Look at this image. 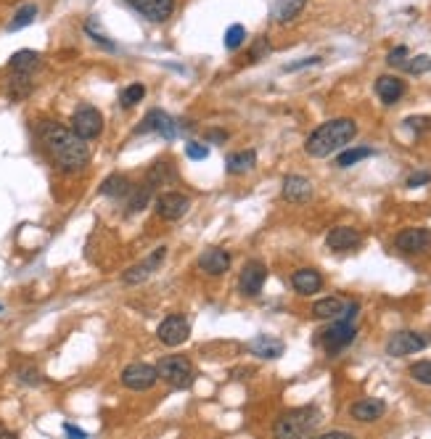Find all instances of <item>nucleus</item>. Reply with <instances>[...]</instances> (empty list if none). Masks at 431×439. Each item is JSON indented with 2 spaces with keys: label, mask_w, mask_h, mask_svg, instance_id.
<instances>
[{
  "label": "nucleus",
  "mask_w": 431,
  "mask_h": 439,
  "mask_svg": "<svg viewBox=\"0 0 431 439\" xmlns=\"http://www.w3.org/2000/svg\"><path fill=\"white\" fill-rule=\"evenodd\" d=\"M40 143L48 151V157L53 159L61 172H80L85 169V164L90 162V149L80 135H75V130H69L58 122H43L40 125Z\"/></svg>",
  "instance_id": "f257e3e1"
},
{
  "label": "nucleus",
  "mask_w": 431,
  "mask_h": 439,
  "mask_svg": "<svg viewBox=\"0 0 431 439\" xmlns=\"http://www.w3.org/2000/svg\"><path fill=\"white\" fill-rule=\"evenodd\" d=\"M357 135V122L349 117H339V120L323 122L318 130L309 132L304 151L312 159H326L331 154H336L339 149H344L349 140Z\"/></svg>",
  "instance_id": "f03ea898"
},
{
  "label": "nucleus",
  "mask_w": 431,
  "mask_h": 439,
  "mask_svg": "<svg viewBox=\"0 0 431 439\" xmlns=\"http://www.w3.org/2000/svg\"><path fill=\"white\" fill-rule=\"evenodd\" d=\"M320 411L315 405H304V408H297V411L283 413L278 423H275V434L283 439H299V437H309L315 434V429L320 426Z\"/></svg>",
  "instance_id": "7ed1b4c3"
},
{
  "label": "nucleus",
  "mask_w": 431,
  "mask_h": 439,
  "mask_svg": "<svg viewBox=\"0 0 431 439\" xmlns=\"http://www.w3.org/2000/svg\"><path fill=\"white\" fill-rule=\"evenodd\" d=\"M156 374L161 381H167L172 389H188L191 384L196 381V368L193 363L183 355H167L161 357L156 365Z\"/></svg>",
  "instance_id": "20e7f679"
},
{
  "label": "nucleus",
  "mask_w": 431,
  "mask_h": 439,
  "mask_svg": "<svg viewBox=\"0 0 431 439\" xmlns=\"http://www.w3.org/2000/svg\"><path fill=\"white\" fill-rule=\"evenodd\" d=\"M72 130L83 140H93L103 132V114L90 106V103H80L72 114Z\"/></svg>",
  "instance_id": "39448f33"
},
{
  "label": "nucleus",
  "mask_w": 431,
  "mask_h": 439,
  "mask_svg": "<svg viewBox=\"0 0 431 439\" xmlns=\"http://www.w3.org/2000/svg\"><path fill=\"white\" fill-rule=\"evenodd\" d=\"M355 337H357L355 323H352L349 318H336V323H334L329 331H323L320 342H323V347L329 349L331 355H336V352H341L344 347L352 344V342H355Z\"/></svg>",
  "instance_id": "423d86ee"
},
{
  "label": "nucleus",
  "mask_w": 431,
  "mask_h": 439,
  "mask_svg": "<svg viewBox=\"0 0 431 439\" xmlns=\"http://www.w3.org/2000/svg\"><path fill=\"white\" fill-rule=\"evenodd\" d=\"M159 381V374H156V365L149 363H130L122 371V384L132 392H149L154 384Z\"/></svg>",
  "instance_id": "0eeeda50"
},
{
  "label": "nucleus",
  "mask_w": 431,
  "mask_h": 439,
  "mask_svg": "<svg viewBox=\"0 0 431 439\" xmlns=\"http://www.w3.org/2000/svg\"><path fill=\"white\" fill-rule=\"evenodd\" d=\"M191 209V199L180 191H164L156 196V215L167 223H175V220H183Z\"/></svg>",
  "instance_id": "6e6552de"
},
{
  "label": "nucleus",
  "mask_w": 431,
  "mask_h": 439,
  "mask_svg": "<svg viewBox=\"0 0 431 439\" xmlns=\"http://www.w3.org/2000/svg\"><path fill=\"white\" fill-rule=\"evenodd\" d=\"M429 347V339L423 337V334H415V331H397L389 337L386 342V355L392 357H405V355H413V352H421Z\"/></svg>",
  "instance_id": "1a4fd4ad"
},
{
  "label": "nucleus",
  "mask_w": 431,
  "mask_h": 439,
  "mask_svg": "<svg viewBox=\"0 0 431 439\" xmlns=\"http://www.w3.org/2000/svg\"><path fill=\"white\" fill-rule=\"evenodd\" d=\"M156 337L164 347H180L186 344L191 337V323L183 315H167L156 328Z\"/></svg>",
  "instance_id": "9d476101"
},
{
  "label": "nucleus",
  "mask_w": 431,
  "mask_h": 439,
  "mask_svg": "<svg viewBox=\"0 0 431 439\" xmlns=\"http://www.w3.org/2000/svg\"><path fill=\"white\" fill-rule=\"evenodd\" d=\"M135 132H138V135H141V132H156V135H161L164 140H175L178 138L180 127H178V122L172 120L167 112H161V109H151V112L143 117V125Z\"/></svg>",
  "instance_id": "9b49d317"
},
{
  "label": "nucleus",
  "mask_w": 431,
  "mask_h": 439,
  "mask_svg": "<svg viewBox=\"0 0 431 439\" xmlns=\"http://www.w3.org/2000/svg\"><path fill=\"white\" fill-rule=\"evenodd\" d=\"M151 24H164L175 14V0H124Z\"/></svg>",
  "instance_id": "f8f14e48"
},
{
  "label": "nucleus",
  "mask_w": 431,
  "mask_h": 439,
  "mask_svg": "<svg viewBox=\"0 0 431 439\" xmlns=\"http://www.w3.org/2000/svg\"><path fill=\"white\" fill-rule=\"evenodd\" d=\"M164 257H167V246H159V249L151 254V257H146L143 262L127 268L124 275H122V280L124 283H130V286H138V283H143V280H149L154 273L159 270V265L164 262Z\"/></svg>",
  "instance_id": "ddd939ff"
},
{
  "label": "nucleus",
  "mask_w": 431,
  "mask_h": 439,
  "mask_svg": "<svg viewBox=\"0 0 431 439\" xmlns=\"http://www.w3.org/2000/svg\"><path fill=\"white\" fill-rule=\"evenodd\" d=\"M265 280H267V268H265L262 262H246L241 275H238V291L244 294V297H260V291H262Z\"/></svg>",
  "instance_id": "4468645a"
},
{
  "label": "nucleus",
  "mask_w": 431,
  "mask_h": 439,
  "mask_svg": "<svg viewBox=\"0 0 431 439\" xmlns=\"http://www.w3.org/2000/svg\"><path fill=\"white\" fill-rule=\"evenodd\" d=\"M394 246L403 254H423L431 249V231L429 228H408L394 238Z\"/></svg>",
  "instance_id": "2eb2a0df"
},
{
  "label": "nucleus",
  "mask_w": 431,
  "mask_h": 439,
  "mask_svg": "<svg viewBox=\"0 0 431 439\" xmlns=\"http://www.w3.org/2000/svg\"><path fill=\"white\" fill-rule=\"evenodd\" d=\"M360 241H363L360 231L349 228V225H336V228H331V233L326 236V243H329V249H334V252H349V249L360 246Z\"/></svg>",
  "instance_id": "dca6fc26"
},
{
  "label": "nucleus",
  "mask_w": 431,
  "mask_h": 439,
  "mask_svg": "<svg viewBox=\"0 0 431 439\" xmlns=\"http://www.w3.org/2000/svg\"><path fill=\"white\" fill-rule=\"evenodd\" d=\"M198 268L206 273V275H223V273L230 270V254L225 249H220V246H212V249H206L201 257H198Z\"/></svg>",
  "instance_id": "f3484780"
},
{
  "label": "nucleus",
  "mask_w": 431,
  "mask_h": 439,
  "mask_svg": "<svg viewBox=\"0 0 431 439\" xmlns=\"http://www.w3.org/2000/svg\"><path fill=\"white\" fill-rule=\"evenodd\" d=\"M246 347H249V352H252V355L262 357V360H278V357L286 352V344H283L281 339L267 337V334H260V337H254Z\"/></svg>",
  "instance_id": "a211bd4d"
},
{
  "label": "nucleus",
  "mask_w": 431,
  "mask_h": 439,
  "mask_svg": "<svg viewBox=\"0 0 431 439\" xmlns=\"http://www.w3.org/2000/svg\"><path fill=\"white\" fill-rule=\"evenodd\" d=\"M291 286L302 297H312V294H318L323 289V275L318 270H312V268H302V270L291 275Z\"/></svg>",
  "instance_id": "6ab92c4d"
},
{
  "label": "nucleus",
  "mask_w": 431,
  "mask_h": 439,
  "mask_svg": "<svg viewBox=\"0 0 431 439\" xmlns=\"http://www.w3.org/2000/svg\"><path fill=\"white\" fill-rule=\"evenodd\" d=\"M283 199L291 204H304L312 199V183L302 175H289L283 180Z\"/></svg>",
  "instance_id": "aec40b11"
},
{
  "label": "nucleus",
  "mask_w": 431,
  "mask_h": 439,
  "mask_svg": "<svg viewBox=\"0 0 431 439\" xmlns=\"http://www.w3.org/2000/svg\"><path fill=\"white\" fill-rule=\"evenodd\" d=\"M384 413H386V402L373 400V397L355 402V405L349 408V416H352L355 421H363V423H373V421H378Z\"/></svg>",
  "instance_id": "412c9836"
},
{
  "label": "nucleus",
  "mask_w": 431,
  "mask_h": 439,
  "mask_svg": "<svg viewBox=\"0 0 431 439\" xmlns=\"http://www.w3.org/2000/svg\"><path fill=\"white\" fill-rule=\"evenodd\" d=\"M376 93H378V98H381L386 106H392V103H397L405 95V83L400 77L384 75L376 80Z\"/></svg>",
  "instance_id": "4be33fe9"
},
{
  "label": "nucleus",
  "mask_w": 431,
  "mask_h": 439,
  "mask_svg": "<svg viewBox=\"0 0 431 439\" xmlns=\"http://www.w3.org/2000/svg\"><path fill=\"white\" fill-rule=\"evenodd\" d=\"M38 66H40L38 51H16L9 61V69L14 75H32Z\"/></svg>",
  "instance_id": "5701e85b"
},
{
  "label": "nucleus",
  "mask_w": 431,
  "mask_h": 439,
  "mask_svg": "<svg viewBox=\"0 0 431 439\" xmlns=\"http://www.w3.org/2000/svg\"><path fill=\"white\" fill-rule=\"evenodd\" d=\"M344 300H339V297H326V300H318L312 305V315L318 320H336L341 318V312H344Z\"/></svg>",
  "instance_id": "b1692460"
},
{
  "label": "nucleus",
  "mask_w": 431,
  "mask_h": 439,
  "mask_svg": "<svg viewBox=\"0 0 431 439\" xmlns=\"http://www.w3.org/2000/svg\"><path fill=\"white\" fill-rule=\"evenodd\" d=\"M254 167H257V154H254L252 149L235 151V154H230L225 162V169L230 175H246V172H252Z\"/></svg>",
  "instance_id": "393cba45"
},
{
  "label": "nucleus",
  "mask_w": 431,
  "mask_h": 439,
  "mask_svg": "<svg viewBox=\"0 0 431 439\" xmlns=\"http://www.w3.org/2000/svg\"><path fill=\"white\" fill-rule=\"evenodd\" d=\"M101 194L109 199H122V196H130L132 194V183L124 175H109V178L101 183Z\"/></svg>",
  "instance_id": "a878e982"
},
{
  "label": "nucleus",
  "mask_w": 431,
  "mask_h": 439,
  "mask_svg": "<svg viewBox=\"0 0 431 439\" xmlns=\"http://www.w3.org/2000/svg\"><path fill=\"white\" fill-rule=\"evenodd\" d=\"M307 6V0H278L275 3V21H281V24H289V21H294L297 16L302 14V9Z\"/></svg>",
  "instance_id": "bb28decb"
},
{
  "label": "nucleus",
  "mask_w": 431,
  "mask_h": 439,
  "mask_svg": "<svg viewBox=\"0 0 431 439\" xmlns=\"http://www.w3.org/2000/svg\"><path fill=\"white\" fill-rule=\"evenodd\" d=\"M167 180H175V169H172V164H169L167 159L154 162L151 169H149V178H146V183L154 188V186H164Z\"/></svg>",
  "instance_id": "cd10ccee"
},
{
  "label": "nucleus",
  "mask_w": 431,
  "mask_h": 439,
  "mask_svg": "<svg viewBox=\"0 0 431 439\" xmlns=\"http://www.w3.org/2000/svg\"><path fill=\"white\" fill-rule=\"evenodd\" d=\"M38 19V6L35 3H29V6H21L16 14H14V19L9 21V32H19V29L29 27L32 21Z\"/></svg>",
  "instance_id": "c85d7f7f"
},
{
  "label": "nucleus",
  "mask_w": 431,
  "mask_h": 439,
  "mask_svg": "<svg viewBox=\"0 0 431 439\" xmlns=\"http://www.w3.org/2000/svg\"><path fill=\"white\" fill-rule=\"evenodd\" d=\"M368 157H373V149H368V146H360V149H347V151H341V154H339L336 167H352V164L368 159Z\"/></svg>",
  "instance_id": "c756f323"
},
{
  "label": "nucleus",
  "mask_w": 431,
  "mask_h": 439,
  "mask_svg": "<svg viewBox=\"0 0 431 439\" xmlns=\"http://www.w3.org/2000/svg\"><path fill=\"white\" fill-rule=\"evenodd\" d=\"M29 93H32V80H29V75H16L14 80H11L9 95L14 98V101H24Z\"/></svg>",
  "instance_id": "7c9ffc66"
},
{
  "label": "nucleus",
  "mask_w": 431,
  "mask_h": 439,
  "mask_svg": "<svg viewBox=\"0 0 431 439\" xmlns=\"http://www.w3.org/2000/svg\"><path fill=\"white\" fill-rule=\"evenodd\" d=\"M143 95H146V88H143L141 83L127 85V88L122 90V95H119V103H122V109H132L135 103L143 101Z\"/></svg>",
  "instance_id": "2f4dec72"
},
{
  "label": "nucleus",
  "mask_w": 431,
  "mask_h": 439,
  "mask_svg": "<svg viewBox=\"0 0 431 439\" xmlns=\"http://www.w3.org/2000/svg\"><path fill=\"white\" fill-rule=\"evenodd\" d=\"M244 40H246V29L241 24H233V27H228L223 43H225L228 51H238V48L244 46Z\"/></svg>",
  "instance_id": "473e14b6"
},
{
  "label": "nucleus",
  "mask_w": 431,
  "mask_h": 439,
  "mask_svg": "<svg viewBox=\"0 0 431 439\" xmlns=\"http://www.w3.org/2000/svg\"><path fill=\"white\" fill-rule=\"evenodd\" d=\"M410 376L418 384H426L431 386V360H421V363H413L410 365Z\"/></svg>",
  "instance_id": "72a5a7b5"
},
{
  "label": "nucleus",
  "mask_w": 431,
  "mask_h": 439,
  "mask_svg": "<svg viewBox=\"0 0 431 439\" xmlns=\"http://www.w3.org/2000/svg\"><path fill=\"white\" fill-rule=\"evenodd\" d=\"M85 32H87V35H90V38H93L95 43H98V46L106 48V51H114V43H112L109 38H106V35H103L101 29L95 27V19H87V21H85Z\"/></svg>",
  "instance_id": "f704fd0d"
},
{
  "label": "nucleus",
  "mask_w": 431,
  "mask_h": 439,
  "mask_svg": "<svg viewBox=\"0 0 431 439\" xmlns=\"http://www.w3.org/2000/svg\"><path fill=\"white\" fill-rule=\"evenodd\" d=\"M149 196H151V186H149V183H146V186H143V191H135V186H132L130 212H141L143 206L149 204Z\"/></svg>",
  "instance_id": "c9c22d12"
},
{
  "label": "nucleus",
  "mask_w": 431,
  "mask_h": 439,
  "mask_svg": "<svg viewBox=\"0 0 431 439\" xmlns=\"http://www.w3.org/2000/svg\"><path fill=\"white\" fill-rule=\"evenodd\" d=\"M267 53H270V43H267V38H257V40H254L252 51H249V58H252L254 64H257V61H262Z\"/></svg>",
  "instance_id": "e433bc0d"
},
{
  "label": "nucleus",
  "mask_w": 431,
  "mask_h": 439,
  "mask_svg": "<svg viewBox=\"0 0 431 439\" xmlns=\"http://www.w3.org/2000/svg\"><path fill=\"white\" fill-rule=\"evenodd\" d=\"M405 69H408L410 75H423V72H429L431 69V58L429 56H415L413 61H405Z\"/></svg>",
  "instance_id": "4c0bfd02"
},
{
  "label": "nucleus",
  "mask_w": 431,
  "mask_h": 439,
  "mask_svg": "<svg viewBox=\"0 0 431 439\" xmlns=\"http://www.w3.org/2000/svg\"><path fill=\"white\" fill-rule=\"evenodd\" d=\"M186 157L193 162H204L206 157H209V149H206L204 143H196V140H191L186 146Z\"/></svg>",
  "instance_id": "58836bf2"
},
{
  "label": "nucleus",
  "mask_w": 431,
  "mask_h": 439,
  "mask_svg": "<svg viewBox=\"0 0 431 439\" xmlns=\"http://www.w3.org/2000/svg\"><path fill=\"white\" fill-rule=\"evenodd\" d=\"M19 379L24 384H29V386H38V384H43V376H40L38 368H21Z\"/></svg>",
  "instance_id": "ea45409f"
},
{
  "label": "nucleus",
  "mask_w": 431,
  "mask_h": 439,
  "mask_svg": "<svg viewBox=\"0 0 431 439\" xmlns=\"http://www.w3.org/2000/svg\"><path fill=\"white\" fill-rule=\"evenodd\" d=\"M386 61H389V66H405V61H408V48L397 46L392 53L386 56Z\"/></svg>",
  "instance_id": "a19ab883"
},
{
  "label": "nucleus",
  "mask_w": 431,
  "mask_h": 439,
  "mask_svg": "<svg viewBox=\"0 0 431 439\" xmlns=\"http://www.w3.org/2000/svg\"><path fill=\"white\" fill-rule=\"evenodd\" d=\"M405 127H410L413 132H423L431 127V120L429 117H410V120H405Z\"/></svg>",
  "instance_id": "79ce46f5"
},
{
  "label": "nucleus",
  "mask_w": 431,
  "mask_h": 439,
  "mask_svg": "<svg viewBox=\"0 0 431 439\" xmlns=\"http://www.w3.org/2000/svg\"><path fill=\"white\" fill-rule=\"evenodd\" d=\"M426 183H431V172H415V175L408 178V188H418L426 186Z\"/></svg>",
  "instance_id": "37998d69"
},
{
  "label": "nucleus",
  "mask_w": 431,
  "mask_h": 439,
  "mask_svg": "<svg viewBox=\"0 0 431 439\" xmlns=\"http://www.w3.org/2000/svg\"><path fill=\"white\" fill-rule=\"evenodd\" d=\"M315 64H320V58L318 56H309V58H304V61L289 64V66H286V72H297V69H304V66H315Z\"/></svg>",
  "instance_id": "c03bdc74"
},
{
  "label": "nucleus",
  "mask_w": 431,
  "mask_h": 439,
  "mask_svg": "<svg viewBox=\"0 0 431 439\" xmlns=\"http://www.w3.org/2000/svg\"><path fill=\"white\" fill-rule=\"evenodd\" d=\"M64 431L69 434V437H87L83 429H77V426H72V423H64Z\"/></svg>",
  "instance_id": "a18cd8bd"
},
{
  "label": "nucleus",
  "mask_w": 431,
  "mask_h": 439,
  "mask_svg": "<svg viewBox=\"0 0 431 439\" xmlns=\"http://www.w3.org/2000/svg\"><path fill=\"white\" fill-rule=\"evenodd\" d=\"M206 138L209 140H228V132L225 130H209L206 132Z\"/></svg>",
  "instance_id": "49530a36"
},
{
  "label": "nucleus",
  "mask_w": 431,
  "mask_h": 439,
  "mask_svg": "<svg viewBox=\"0 0 431 439\" xmlns=\"http://www.w3.org/2000/svg\"><path fill=\"white\" fill-rule=\"evenodd\" d=\"M334 437H349V431H329V434H323V439H334Z\"/></svg>",
  "instance_id": "de8ad7c7"
},
{
  "label": "nucleus",
  "mask_w": 431,
  "mask_h": 439,
  "mask_svg": "<svg viewBox=\"0 0 431 439\" xmlns=\"http://www.w3.org/2000/svg\"><path fill=\"white\" fill-rule=\"evenodd\" d=\"M0 310H3V305H0Z\"/></svg>",
  "instance_id": "09e8293b"
}]
</instances>
